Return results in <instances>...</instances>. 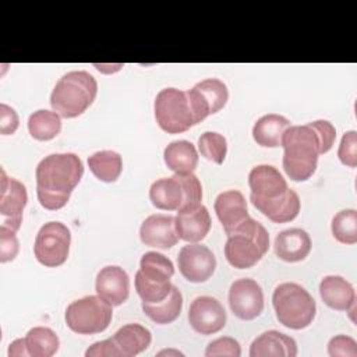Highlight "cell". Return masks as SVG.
Returning a JSON list of instances; mask_svg holds the SVG:
<instances>
[{"instance_id":"cell-14","label":"cell","mask_w":357,"mask_h":357,"mask_svg":"<svg viewBox=\"0 0 357 357\" xmlns=\"http://www.w3.org/2000/svg\"><path fill=\"white\" fill-rule=\"evenodd\" d=\"M177 264L180 273L188 282L202 283L213 275L216 258L206 245L191 243L181 247L177 257Z\"/></svg>"},{"instance_id":"cell-22","label":"cell","mask_w":357,"mask_h":357,"mask_svg":"<svg viewBox=\"0 0 357 357\" xmlns=\"http://www.w3.org/2000/svg\"><path fill=\"white\" fill-rule=\"evenodd\" d=\"M251 357H294L297 356V343L293 337L279 332L266 331L261 333L250 346Z\"/></svg>"},{"instance_id":"cell-23","label":"cell","mask_w":357,"mask_h":357,"mask_svg":"<svg viewBox=\"0 0 357 357\" xmlns=\"http://www.w3.org/2000/svg\"><path fill=\"white\" fill-rule=\"evenodd\" d=\"M322 301L337 311H347L356 304V293L350 282L337 275L325 276L319 283Z\"/></svg>"},{"instance_id":"cell-3","label":"cell","mask_w":357,"mask_h":357,"mask_svg":"<svg viewBox=\"0 0 357 357\" xmlns=\"http://www.w3.org/2000/svg\"><path fill=\"white\" fill-rule=\"evenodd\" d=\"M282 146L283 169L293 181H305L317 170L321 153V139L317 131L308 124L290 126L283 137Z\"/></svg>"},{"instance_id":"cell-10","label":"cell","mask_w":357,"mask_h":357,"mask_svg":"<svg viewBox=\"0 0 357 357\" xmlns=\"http://www.w3.org/2000/svg\"><path fill=\"white\" fill-rule=\"evenodd\" d=\"M113 317L112 305L99 296H85L68 304L66 310L67 326L79 335L103 332Z\"/></svg>"},{"instance_id":"cell-6","label":"cell","mask_w":357,"mask_h":357,"mask_svg":"<svg viewBox=\"0 0 357 357\" xmlns=\"http://www.w3.org/2000/svg\"><path fill=\"white\" fill-rule=\"evenodd\" d=\"M149 199L153 206L163 211H178L201 204L202 185L194 173L163 177L152 183Z\"/></svg>"},{"instance_id":"cell-28","label":"cell","mask_w":357,"mask_h":357,"mask_svg":"<svg viewBox=\"0 0 357 357\" xmlns=\"http://www.w3.org/2000/svg\"><path fill=\"white\" fill-rule=\"evenodd\" d=\"M88 166L98 180L113 183L121 174L123 159L114 151H99L88 158Z\"/></svg>"},{"instance_id":"cell-19","label":"cell","mask_w":357,"mask_h":357,"mask_svg":"<svg viewBox=\"0 0 357 357\" xmlns=\"http://www.w3.org/2000/svg\"><path fill=\"white\" fill-rule=\"evenodd\" d=\"M139 238L149 247L162 250L172 248L178 241L174 218L162 213L148 216L139 227Z\"/></svg>"},{"instance_id":"cell-24","label":"cell","mask_w":357,"mask_h":357,"mask_svg":"<svg viewBox=\"0 0 357 357\" xmlns=\"http://www.w3.org/2000/svg\"><path fill=\"white\" fill-rule=\"evenodd\" d=\"M290 127V121L280 114L269 113L259 117L252 127L254 141L265 148L282 146V137Z\"/></svg>"},{"instance_id":"cell-12","label":"cell","mask_w":357,"mask_h":357,"mask_svg":"<svg viewBox=\"0 0 357 357\" xmlns=\"http://www.w3.org/2000/svg\"><path fill=\"white\" fill-rule=\"evenodd\" d=\"M194 114L201 123L209 114H215L225 107L229 99V91L223 81L206 78L187 91Z\"/></svg>"},{"instance_id":"cell-29","label":"cell","mask_w":357,"mask_h":357,"mask_svg":"<svg viewBox=\"0 0 357 357\" xmlns=\"http://www.w3.org/2000/svg\"><path fill=\"white\" fill-rule=\"evenodd\" d=\"M25 344L31 357H52L60 346L59 336L46 326H35L25 335Z\"/></svg>"},{"instance_id":"cell-7","label":"cell","mask_w":357,"mask_h":357,"mask_svg":"<svg viewBox=\"0 0 357 357\" xmlns=\"http://www.w3.org/2000/svg\"><path fill=\"white\" fill-rule=\"evenodd\" d=\"M272 304L278 321L290 329H304L315 318V300L303 286L293 282L276 286Z\"/></svg>"},{"instance_id":"cell-25","label":"cell","mask_w":357,"mask_h":357,"mask_svg":"<svg viewBox=\"0 0 357 357\" xmlns=\"http://www.w3.org/2000/svg\"><path fill=\"white\" fill-rule=\"evenodd\" d=\"M112 339L119 347L121 357H132L148 349L152 335L149 329L139 324H127L121 326Z\"/></svg>"},{"instance_id":"cell-13","label":"cell","mask_w":357,"mask_h":357,"mask_svg":"<svg viewBox=\"0 0 357 357\" xmlns=\"http://www.w3.org/2000/svg\"><path fill=\"white\" fill-rule=\"evenodd\" d=\"M229 305L237 318L255 319L264 310V291L254 279H237L229 289Z\"/></svg>"},{"instance_id":"cell-16","label":"cell","mask_w":357,"mask_h":357,"mask_svg":"<svg viewBox=\"0 0 357 357\" xmlns=\"http://www.w3.org/2000/svg\"><path fill=\"white\" fill-rule=\"evenodd\" d=\"M188 322L195 332L212 335L225 328L226 311L215 297L199 296L190 305Z\"/></svg>"},{"instance_id":"cell-27","label":"cell","mask_w":357,"mask_h":357,"mask_svg":"<svg viewBox=\"0 0 357 357\" xmlns=\"http://www.w3.org/2000/svg\"><path fill=\"white\" fill-rule=\"evenodd\" d=\"M142 311L156 324L165 325L176 321L183 308L181 291L173 284L169 296L159 303H144L141 304Z\"/></svg>"},{"instance_id":"cell-38","label":"cell","mask_w":357,"mask_h":357,"mask_svg":"<svg viewBox=\"0 0 357 357\" xmlns=\"http://www.w3.org/2000/svg\"><path fill=\"white\" fill-rule=\"evenodd\" d=\"M18 124H20V119L17 112L11 106L1 103L0 105V134L3 135L14 134L15 130L18 128Z\"/></svg>"},{"instance_id":"cell-17","label":"cell","mask_w":357,"mask_h":357,"mask_svg":"<svg viewBox=\"0 0 357 357\" xmlns=\"http://www.w3.org/2000/svg\"><path fill=\"white\" fill-rule=\"evenodd\" d=\"M95 290L96 294L112 307L121 305L130 294V278L120 266H105L96 275Z\"/></svg>"},{"instance_id":"cell-36","label":"cell","mask_w":357,"mask_h":357,"mask_svg":"<svg viewBox=\"0 0 357 357\" xmlns=\"http://www.w3.org/2000/svg\"><path fill=\"white\" fill-rule=\"evenodd\" d=\"M328 354L332 357H336V356L356 357L357 356V343L350 336L337 335L329 340Z\"/></svg>"},{"instance_id":"cell-26","label":"cell","mask_w":357,"mask_h":357,"mask_svg":"<svg viewBox=\"0 0 357 357\" xmlns=\"http://www.w3.org/2000/svg\"><path fill=\"white\" fill-rule=\"evenodd\" d=\"M163 160L167 169L174 173H192L198 165V152L190 141L178 139L170 142L165 148Z\"/></svg>"},{"instance_id":"cell-18","label":"cell","mask_w":357,"mask_h":357,"mask_svg":"<svg viewBox=\"0 0 357 357\" xmlns=\"http://www.w3.org/2000/svg\"><path fill=\"white\" fill-rule=\"evenodd\" d=\"M174 226L178 238L187 243H198L206 237L211 229V216L202 204L177 211Z\"/></svg>"},{"instance_id":"cell-33","label":"cell","mask_w":357,"mask_h":357,"mask_svg":"<svg viewBox=\"0 0 357 357\" xmlns=\"http://www.w3.org/2000/svg\"><path fill=\"white\" fill-rule=\"evenodd\" d=\"M206 357H215V356H230V357H240L241 356V347L240 343L230 337L223 336L212 340L205 350Z\"/></svg>"},{"instance_id":"cell-21","label":"cell","mask_w":357,"mask_h":357,"mask_svg":"<svg viewBox=\"0 0 357 357\" xmlns=\"http://www.w3.org/2000/svg\"><path fill=\"white\" fill-rule=\"evenodd\" d=\"M275 254L286 262H298L311 251V238L303 229L293 227L280 231L275 238Z\"/></svg>"},{"instance_id":"cell-2","label":"cell","mask_w":357,"mask_h":357,"mask_svg":"<svg viewBox=\"0 0 357 357\" xmlns=\"http://www.w3.org/2000/svg\"><path fill=\"white\" fill-rule=\"evenodd\" d=\"M82 160L71 152L45 156L36 166V195L39 204L49 211L63 208L81 181Z\"/></svg>"},{"instance_id":"cell-9","label":"cell","mask_w":357,"mask_h":357,"mask_svg":"<svg viewBox=\"0 0 357 357\" xmlns=\"http://www.w3.org/2000/svg\"><path fill=\"white\" fill-rule=\"evenodd\" d=\"M158 126L167 134H180L198 124L187 91L177 88L162 89L153 103Z\"/></svg>"},{"instance_id":"cell-11","label":"cell","mask_w":357,"mask_h":357,"mask_svg":"<svg viewBox=\"0 0 357 357\" xmlns=\"http://www.w3.org/2000/svg\"><path fill=\"white\" fill-rule=\"evenodd\" d=\"M70 244V229L61 222H47L39 229L35 237L33 254L39 264L47 268H56L67 261Z\"/></svg>"},{"instance_id":"cell-31","label":"cell","mask_w":357,"mask_h":357,"mask_svg":"<svg viewBox=\"0 0 357 357\" xmlns=\"http://www.w3.org/2000/svg\"><path fill=\"white\" fill-rule=\"evenodd\" d=\"M333 237L343 244L357 243V211L343 209L337 212L331 223Z\"/></svg>"},{"instance_id":"cell-41","label":"cell","mask_w":357,"mask_h":357,"mask_svg":"<svg viewBox=\"0 0 357 357\" xmlns=\"http://www.w3.org/2000/svg\"><path fill=\"white\" fill-rule=\"evenodd\" d=\"M165 354H174V356H183V353H180L178 350H162L158 353V356H165Z\"/></svg>"},{"instance_id":"cell-5","label":"cell","mask_w":357,"mask_h":357,"mask_svg":"<svg viewBox=\"0 0 357 357\" xmlns=\"http://www.w3.org/2000/svg\"><path fill=\"white\" fill-rule=\"evenodd\" d=\"M269 248L266 229L252 218H247L227 234L225 257L237 269H248L257 265Z\"/></svg>"},{"instance_id":"cell-32","label":"cell","mask_w":357,"mask_h":357,"mask_svg":"<svg viewBox=\"0 0 357 357\" xmlns=\"http://www.w3.org/2000/svg\"><path fill=\"white\" fill-rule=\"evenodd\" d=\"M198 149L205 159L222 165L227 153V141L219 132L206 131L198 138Z\"/></svg>"},{"instance_id":"cell-34","label":"cell","mask_w":357,"mask_h":357,"mask_svg":"<svg viewBox=\"0 0 357 357\" xmlns=\"http://www.w3.org/2000/svg\"><path fill=\"white\" fill-rule=\"evenodd\" d=\"M337 156L344 166H357V132L354 130L343 134L337 149Z\"/></svg>"},{"instance_id":"cell-20","label":"cell","mask_w":357,"mask_h":357,"mask_svg":"<svg viewBox=\"0 0 357 357\" xmlns=\"http://www.w3.org/2000/svg\"><path fill=\"white\" fill-rule=\"evenodd\" d=\"M213 206L226 234H229L234 227L250 218L247 201L244 195L237 190H227L220 192L216 197Z\"/></svg>"},{"instance_id":"cell-15","label":"cell","mask_w":357,"mask_h":357,"mask_svg":"<svg viewBox=\"0 0 357 357\" xmlns=\"http://www.w3.org/2000/svg\"><path fill=\"white\" fill-rule=\"evenodd\" d=\"M28 194L25 185L14 177H8L1 169L0 190V215L1 226L17 231L22 223V211L26 205Z\"/></svg>"},{"instance_id":"cell-30","label":"cell","mask_w":357,"mask_h":357,"mask_svg":"<svg viewBox=\"0 0 357 357\" xmlns=\"http://www.w3.org/2000/svg\"><path fill=\"white\" fill-rule=\"evenodd\" d=\"M28 130L32 138L38 141H49L61 131V116L50 110H36L28 119Z\"/></svg>"},{"instance_id":"cell-37","label":"cell","mask_w":357,"mask_h":357,"mask_svg":"<svg viewBox=\"0 0 357 357\" xmlns=\"http://www.w3.org/2000/svg\"><path fill=\"white\" fill-rule=\"evenodd\" d=\"M310 126L317 131L321 139V153H326L332 148L336 139V130L333 124L329 123L328 120H315V121H311Z\"/></svg>"},{"instance_id":"cell-1","label":"cell","mask_w":357,"mask_h":357,"mask_svg":"<svg viewBox=\"0 0 357 357\" xmlns=\"http://www.w3.org/2000/svg\"><path fill=\"white\" fill-rule=\"evenodd\" d=\"M252 205L275 223L293 220L300 212V198L287 187L280 172L271 165H258L248 174Z\"/></svg>"},{"instance_id":"cell-8","label":"cell","mask_w":357,"mask_h":357,"mask_svg":"<svg viewBox=\"0 0 357 357\" xmlns=\"http://www.w3.org/2000/svg\"><path fill=\"white\" fill-rule=\"evenodd\" d=\"M174 275L173 262L160 252L148 251L141 257L139 269L135 273V290L144 303H159L170 290V279Z\"/></svg>"},{"instance_id":"cell-40","label":"cell","mask_w":357,"mask_h":357,"mask_svg":"<svg viewBox=\"0 0 357 357\" xmlns=\"http://www.w3.org/2000/svg\"><path fill=\"white\" fill-rule=\"evenodd\" d=\"M8 356L10 357H28V349L25 344V337L22 339H15L10 346H8Z\"/></svg>"},{"instance_id":"cell-4","label":"cell","mask_w":357,"mask_h":357,"mask_svg":"<svg viewBox=\"0 0 357 357\" xmlns=\"http://www.w3.org/2000/svg\"><path fill=\"white\" fill-rule=\"evenodd\" d=\"M98 82L88 71L78 70L64 74L50 95L53 112L61 117L73 119L82 114L95 100Z\"/></svg>"},{"instance_id":"cell-39","label":"cell","mask_w":357,"mask_h":357,"mask_svg":"<svg viewBox=\"0 0 357 357\" xmlns=\"http://www.w3.org/2000/svg\"><path fill=\"white\" fill-rule=\"evenodd\" d=\"M86 357H121V353L112 337L96 342L85 351Z\"/></svg>"},{"instance_id":"cell-35","label":"cell","mask_w":357,"mask_h":357,"mask_svg":"<svg viewBox=\"0 0 357 357\" xmlns=\"http://www.w3.org/2000/svg\"><path fill=\"white\" fill-rule=\"evenodd\" d=\"M14 231L10 227L0 226V261L8 262L13 261L20 250V243Z\"/></svg>"}]
</instances>
